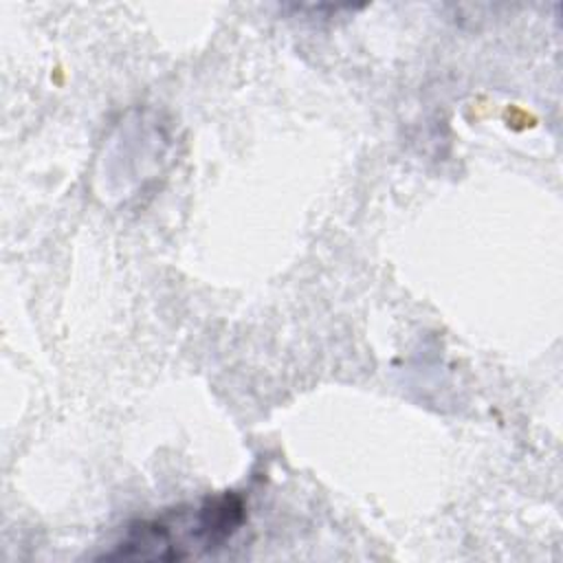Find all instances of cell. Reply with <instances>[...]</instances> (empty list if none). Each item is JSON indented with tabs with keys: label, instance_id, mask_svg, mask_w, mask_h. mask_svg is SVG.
Instances as JSON below:
<instances>
[{
	"label": "cell",
	"instance_id": "1",
	"mask_svg": "<svg viewBox=\"0 0 563 563\" xmlns=\"http://www.w3.org/2000/svg\"><path fill=\"white\" fill-rule=\"evenodd\" d=\"M244 504L238 495L207 497L198 506L174 508L128 528L108 559L174 561L222 548L242 526Z\"/></svg>",
	"mask_w": 563,
	"mask_h": 563
}]
</instances>
